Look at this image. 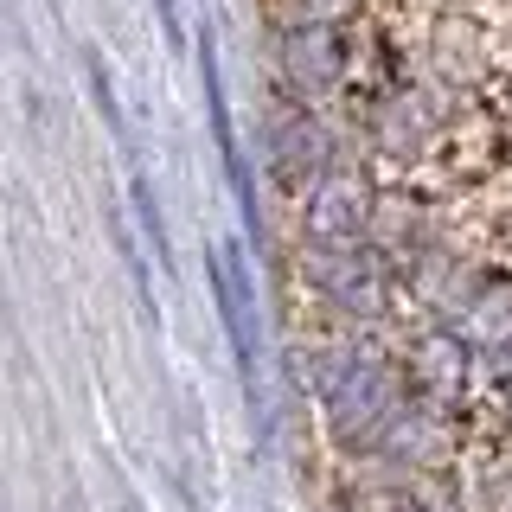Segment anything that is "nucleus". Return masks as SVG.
<instances>
[{
    "label": "nucleus",
    "mask_w": 512,
    "mask_h": 512,
    "mask_svg": "<svg viewBox=\"0 0 512 512\" xmlns=\"http://www.w3.org/2000/svg\"><path fill=\"white\" fill-rule=\"evenodd\" d=\"M455 333L468 340V352L512 359V288H480L468 308L455 314Z\"/></svg>",
    "instance_id": "423d86ee"
},
{
    "label": "nucleus",
    "mask_w": 512,
    "mask_h": 512,
    "mask_svg": "<svg viewBox=\"0 0 512 512\" xmlns=\"http://www.w3.org/2000/svg\"><path fill=\"white\" fill-rule=\"evenodd\" d=\"M160 20H167V32L180 39V13H173V0H160Z\"/></svg>",
    "instance_id": "ddd939ff"
},
{
    "label": "nucleus",
    "mask_w": 512,
    "mask_h": 512,
    "mask_svg": "<svg viewBox=\"0 0 512 512\" xmlns=\"http://www.w3.org/2000/svg\"><path fill=\"white\" fill-rule=\"evenodd\" d=\"M487 512H512V468L487 474Z\"/></svg>",
    "instance_id": "f8f14e48"
},
{
    "label": "nucleus",
    "mask_w": 512,
    "mask_h": 512,
    "mask_svg": "<svg viewBox=\"0 0 512 512\" xmlns=\"http://www.w3.org/2000/svg\"><path fill=\"white\" fill-rule=\"evenodd\" d=\"M282 64L295 84H333L340 77V45H333V26H288L282 39Z\"/></svg>",
    "instance_id": "6e6552de"
},
{
    "label": "nucleus",
    "mask_w": 512,
    "mask_h": 512,
    "mask_svg": "<svg viewBox=\"0 0 512 512\" xmlns=\"http://www.w3.org/2000/svg\"><path fill=\"white\" fill-rule=\"evenodd\" d=\"M128 205H135V224H141V237L154 244V256L160 263H173V250H167V224H160V205H154V192H148V180H128Z\"/></svg>",
    "instance_id": "9d476101"
},
{
    "label": "nucleus",
    "mask_w": 512,
    "mask_h": 512,
    "mask_svg": "<svg viewBox=\"0 0 512 512\" xmlns=\"http://www.w3.org/2000/svg\"><path fill=\"white\" fill-rule=\"evenodd\" d=\"M314 282L327 288L340 308L378 314V269L359 256V244H352V250H320V256H314Z\"/></svg>",
    "instance_id": "39448f33"
},
{
    "label": "nucleus",
    "mask_w": 512,
    "mask_h": 512,
    "mask_svg": "<svg viewBox=\"0 0 512 512\" xmlns=\"http://www.w3.org/2000/svg\"><path fill=\"white\" fill-rule=\"evenodd\" d=\"M64 512H84V500H64Z\"/></svg>",
    "instance_id": "4468645a"
},
{
    "label": "nucleus",
    "mask_w": 512,
    "mask_h": 512,
    "mask_svg": "<svg viewBox=\"0 0 512 512\" xmlns=\"http://www.w3.org/2000/svg\"><path fill=\"white\" fill-rule=\"evenodd\" d=\"M410 372L416 384H429V391H461L468 384V340L461 333H429V340H416L410 352Z\"/></svg>",
    "instance_id": "1a4fd4ad"
},
{
    "label": "nucleus",
    "mask_w": 512,
    "mask_h": 512,
    "mask_svg": "<svg viewBox=\"0 0 512 512\" xmlns=\"http://www.w3.org/2000/svg\"><path fill=\"white\" fill-rule=\"evenodd\" d=\"M308 231L320 250H352L365 231V186L346 180V173H333V180H320L308 192Z\"/></svg>",
    "instance_id": "f03ea898"
},
{
    "label": "nucleus",
    "mask_w": 512,
    "mask_h": 512,
    "mask_svg": "<svg viewBox=\"0 0 512 512\" xmlns=\"http://www.w3.org/2000/svg\"><path fill=\"white\" fill-rule=\"evenodd\" d=\"M199 77H205V109H212V135H218L224 173H231V192H237V205H244V212H250V224H256V199H250L244 154H237V128H231V103H224V77H218V45H212V32L199 39Z\"/></svg>",
    "instance_id": "20e7f679"
},
{
    "label": "nucleus",
    "mask_w": 512,
    "mask_h": 512,
    "mask_svg": "<svg viewBox=\"0 0 512 512\" xmlns=\"http://www.w3.org/2000/svg\"><path fill=\"white\" fill-rule=\"evenodd\" d=\"M295 26H333V20H346L352 7H359V0H295Z\"/></svg>",
    "instance_id": "9b49d317"
},
{
    "label": "nucleus",
    "mask_w": 512,
    "mask_h": 512,
    "mask_svg": "<svg viewBox=\"0 0 512 512\" xmlns=\"http://www.w3.org/2000/svg\"><path fill=\"white\" fill-rule=\"evenodd\" d=\"M269 154H276V167L288 180H314L320 173V128L301 116V109H276V122H269Z\"/></svg>",
    "instance_id": "0eeeda50"
},
{
    "label": "nucleus",
    "mask_w": 512,
    "mask_h": 512,
    "mask_svg": "<svg viewBox=\"0 0 512 512\" xmlns=\"http://www.w3.org/2000/svg\"><path fill=\"white\" fill-rule=\"evenodd\" d=\"M212 295H218L224 333H231L237 372H244V384H256V340H250V282H244V263H237V250H212Z\"/></svg>",
    "instance_id": "7ed1b4c3"
},
{
    "label": "nucleus",
    "mask_w": 512,
    "mask_h": 512,
    "mask_svg": "<svg viewBox=\"0 0 512 512\" xmlns=\"http://www.w3.org/2000/svg\"><path fill=\"white\" fill-rule=\"evenodd\" d=\"M320 397H327V416H333V429H340V442H384L391 423L404 416V410H397L391 372L372 365V359H359V352L327 359V372H320Z\"/></svg>",
    "instance_id": "f257e3e1"
}]
</instances>
